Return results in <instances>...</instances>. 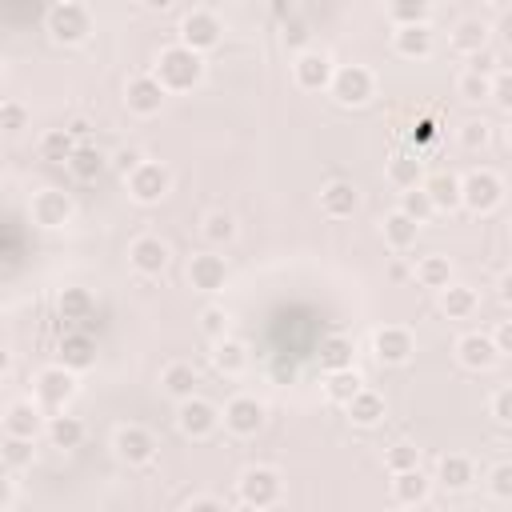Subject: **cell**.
<instances>
[{"label":"cell","instance_id":"8fae6325","mask_svg":"<svg viewBox=\"0 0 512 512\" xmlns=\"http://www.w3.org/2000/svg\"><path fill=\"white\" fill-rule=\"evenodd\" d=\"M332 72H336V60L324 48H300L292 56V84L300 92H328Z\"/></svg>","mask_w":512,"mask_h":512},{"label":"cell","instance_id":"6125c7cd","mask_svg":"<svg viewBox=\"0 0 512 512\" xmlns=\"http://www.w3.org/2000/svg\"><path fill=\"white\" fill-rule=\"evenodd\" d=\"M480 4H488V8H500V4H504V0H480Z\"/></svg>","mask_w":512,"mask_h":512},{"label":"cell","instance_id":"d6a6232c","mask_svg":"<svg viewBox=\"0 0 512 512\" xmlns=\"http://www.w3.org/2000/svg\"><path fill=\"white\" fill-rule=\"evenodd\" d=\"M420 188L428 192L436 212H456L460 208V176L456 172H432V176H424Z\"/></svg>","mask_w":512,"mask_h":512},{"label":"cell","instance_id":"44dd1931","mask_svg":"<svg viewBox=\"0 0 512 512\" xmlns=\"http://www.w3.org/2000/svg\"><path fill=\"white\" fill-rule=\"evenodd\" d=\"M436 48L428 24H392V52L400 60H428Z\"/></svg>","mask_w":512,"mask_h":512},{"label":"cell","instance_id":"30bf717a","mask_svg":"<svg viewBox=\"0 0 512 512\" xmlns=\"http://www.w3.org/2000/svg\"><path fill=\"white\" fill-rule=\"evenodd\" d=\"M372 356L384 364V368H400L416 356V332L408 324H380L372 332Z\"/></svg>","mask_w":512,"mask_h":512},{"label":"cell","instance_id":"ba28073f","mask_svg":"<svg viewBox=\"0 0 512 512\" xmlns=\"http://www.w3.org/2000/svg\"><path fill=\"white\" fill-rule=\"evenodd\" d=\"M264 420H268V408H264V400H256L252 392H236V396H228L224 408H220V424H224L236 440L256 436V432L264 428Z\"/></svg>","mask_w":512,"mask_h":512},{"label":"cell","instance_id":"94428289","mask_svg":"<svg viewBox=\"0 0 512 512\" xmlns=\"http://www.w3.org/2000/svg\"><path fill=\"white\" fill-rule=\"evenodd\" d=\"M144 8H152V12H164V8H172V0H140Z\"/></svg>","mask_w":512,"mask_h":512},{"label":"cell","instance_id":"816d5d0a","mask_svg":"<svg viewBox=\"0 0 512 512\" xmlns=\"http://www.w3.org/2000/svg\"><path fill=\"white\" fill-rule=\"evenodd\" d=\"M488 412H492L496 424H512V388H508V384H500V388L488 396Z\"/></svg>","mask_w":512,"mask_h":512},{"label":"cell","instance_id":"7bdbcfd3","mask_svg":"<svg viewBox=\"0 0 512 512\" xmlns=\"http://www.w3.org/2000/svg\"><path fill=\"white\" fill-rule=\"evenodd\" d=\"M456 140H460L464 152H484V148L492 144V124H488L484 116H472V120H464V124L456 128Z\"/></svg>","mask_w":512,"mask_h":512},{"label":"cell","instance_id":"603a6c76","mask_svg":"<svg viewBox=\"0 0 512 512\" xmlns=\"http://www.w3.org/2000/svg\"><path fill=\"white\" fill-rule=\"evenodd\" d=\"M344 416H348V424H356V428H376L380 420H384V412H388V404H384V396L376 392V388H356L344 404Z\"/></svg>","mask_w":512,"mask_h":512},{"label":"cell","instance_id":"6da1fadb","mask_svg":"<svg viewBox=\"0 0 512 512\" xmlns=\"http://www.w3.org/2000/svg\"><path fill=\"white\" fill-rule=\"evenodd\" d=\"M148 72L160 80V88H164L168 96H180V92H192V88L204 84L208 64H204V52H192L188 44L176 40V44H164V48L156 52V60H152Z\"/></svg>","mask_w":512,"mask_h":512},{"label":"cell","instance_id":"5bb4252c","mask_svg":"<svg viewBox=\"0 0 512 512\" xmlns=\"http://www.w3.org/2000/svg\"><path fill=\"white\" fill-rule=\"evenodd\" d=\"M176 32H180L176 40L188 44L192 52H212V48L220 44V36H224V24H220V16L208 12V8H192V12H184V20H180Z\"/></svg>","mask_w":512,"mask_h":512},{"label":"cell","instance_id":"c3c4849f","mask_svg":"<svg viewBox=\"0 0 512 512\" xmlns=\"http://www.w3.org/2000/svg\"><path fill=\"white\" fill-rule=\"evenodd\" d=\"M196 320H200V332H204L208 340H220V336H228V320H232V316H228L224 304H204Z\"/></svg>","mask_w":512,"mask_h":512},{"label":"cell","instance_id":"7dc6e473","mask_svg":"<svg viewBox=\"0 0 512 512\" xmlns=\"http://www.w3.org/2000/svg\"><path fill=\"white\" fill-rule=\"evenodd\" d=\"M404 216H412L416 224H428L432 216H436V208H432V200H428V192L424 188H408V192H400V204H396Z\"/></svg>","mask_w":512,"mask_h":512},{"label":"cell","instance_id":"d4e9b609","mask_svg":"<svg viewBox=\"0 0 512 512\" xmlns=\"http://www.w3.org/2000/svg\"><path fill=\"white\" fill-rule=\"evenodd\" d=\"M156 384H160V392H164L168 400H188V396L200 388V372H196L192 360H168V364L160 368Z\"/></svg>","mask_w":512,"mask_h":512},{"label":"cell","instance_id":"5b68a950","mask_svg":"<svg viewBox=\"0 0 512 512\" xmlns=\"http://www.w3.org/2000/svg\"><path fill=\"white\" fill-rule=\"evenodd\" d=\"M124 188H128V196H132L136 204L156 208V204L168 200V192H172V172H168V164H160V160H140L136 168L124 172Z\"/></svg>","mask_w":512,"mask_h":512},{"label":"cell","instance_id":"d6986e66","mask_svg":"<svg viewBox=\"0 0 512 512\" xmlns=\"http://www.w3.org/2000/svg\"><path fill=\"white\" fill-rule=\"evenodd\" d=\"M452 352H456V364L468 368V372H488V368L500 364V352H496L488 332H460Z\"/></svg>","mask_w":512,"mask_h":512},{"label":"cell","instance_id":"9f6ffc18","mask_svg":"<svg viewBox=\"0 0 512 512\" xmlns=\"http://www.w3.org/2000/svg\"><path fill=\"white\" fill-rule=\"evenodd\" d=\"M140 160H144V152H140V148H120V152H116V168H120V172L136 168Z\"/></svg>","mask_w":512,"mask_h":512},{"label":"cell","instance_id":"9c48e42d","mask_svg":"<svg viewBox=\"0 0 512 512\" xmlns=\"http://www.w3.org/2000/svg\"><path fill=\"white\" fill-rule=\"evenodd\" d=\"M168 264H172V248H168L164 236H156V232L132 236V244H128V268H132L136 276L156 280V276L168 272Z\"/></svg>","mask_w":512,"mask_h":512},{"label":"cell","instance_id":"8992f818","mask_svg":"<svg viewBox=\"0 0 512 512\" xmlns=\"http://www.w3.org/2000/svg\"><path fill=\"white\" fill-rule=\"evenodd\" d=\"M328 96L340 108H360L376 96V72L364 64H336V72L328 80Z\"/></svg>","mask_w":512,"mask_h":512},{"label":"cell","instance_id":"11a10c76","mask_svg":"<svg viewBox=\"0 0 512 512\" xmlns=\"http://www.w3.org/2000/svg\"><path fill=\"white\" fill-rule=\"evenodd\" d=\"M488 336H492V344H496V352H500V356H504V352H512V320H500Z\"/></svg>","mask_w":512,"mask_h":512},{"label":"cell","instance_id":"74e56055","mask_svg":"<svg viewBox=\"0 0 512 512\" xmlns=\"http://www.w3.org/2000/svg\"><path fill=\"white\" fill-rule=\"evenodd\" d=\"M56 308H60V320H68V324H80V320H92V312H96V296H92L88 288L72 284V288H60V296H56Z\"/></svg>","mask_w":512,"mask_h":512},{"label":"cell","instance_id":"f5cc1de1","mask_svg":"<svg viewBox=\"0 0 512 512\" xmlns=\"http://www.w3.org/2000/svg\"><path fill=\"white\" fill-rule=\"evenodd\" d=\"M488 100H492L500 112H508V108H512V80H508V72L492 76V92H488Z\"/></svg>","mask_w":512,"mask_h":512},{"label":"cell","instance_id":"1f68e13d","mask_svg":"<svg viewBox=\"0 0 512 512\" xmlns=\"http://www.w3.org/2000/svg\"><path fill=\"white\" fill-rule=\"evenodd\" d=\"M60 364L72 368V372L92 368V364H96V340H92L88 332H80V328L64 332V336H60Z\"/></svg>","mask_w":512,"mask_h":512},{"label":"cell","instance_id":"4fadbf2b","mask_svg":"<svg viewBox=\"0 0 512 512\" xmlns=\"http://www.w3.org/2000/svg\"><path fill=\"white\" fill-rule=\"evenodd\" d=\"M112 448H116V456H120L128 468H148V464L156 460V452H160L152 428H144V424H120V428L112 432Z\"/></svg>","mask_w":512,"mask_h":512},{"label":"cell","instance_id":"d590c367","mask_svg":"<svg viewBox=\"0 0 512 512\" xmlns=\"http://www.w3.org/2000/svg\"><path fill=\"white\" fill-rule=\"evenodd\" d=\"M200 236H204V244H208V248H228V244L240 236V224H236V216H232V212L212 208V212L200 220Z\"/></svg>","mask_w":512,"mask_h":512},{"label":"cell","instance_id":"ab89813d","mask_svg":"<svg viewBox=\"0 0 512 512\" xmlns=\"http://www.w3.org/2000/svg\"><path fill=\"white\" fill-rule=\"evenodd\" d=\"M0 460L8 472H28L36 464V440H20V436H4L0 444Z\"/></svg>","mask_w":512,"mask_h":512},{"label":"cell","instance_id":"8d00e7d4","mask_svg":"<svg viewBox=\"0 0 512 512\" xmlns=\"http://www.w3.org/2000/svg\"><path fill=\"white\" fill-rule=\"evenodd\" d=\"M412 280H416L420 288L440 292V288L452 280V260H448L444 252H428V256H420V260L412 264Z\"/></svg>","mask_w":512,"mask_h":512},{"label":"cell","instance_id":"f35d334b","mask_svg":"<svg viewBox=\"0 0 512 512\" xmlns=\"http://www.w3.org/2000/svg\"><path fill=\"white\" fill-rule=\"evenodd\" d=\"M76 144H80V140H76L68 128H44L40 140H36V156L48 160V164H64Z\"/></svg>","mask_w":512,"mask_h":512},{"label":"cell","instance_id":"52a82bcc","mask_svg":"<svg viewBox=\"0 0 512 512\" xmlns=\"http://www.w3.org/2000/svg\"><path fill=\"white\" fill-rule=\"evenodd\" d=\"M72 396H76V372H72V368H64V364H48V368L36 372V380H32V400H36L44 412H60V408H68Z\"/></svg>","mask_w":512,"mask_h":512},{"label":"cell","instance_id":"f1b7e54d","mask_svg":"<svg viewBox=\"0 0 512 512\" xmlns=\"http://www.w3.org/2000/svg\"><path fill=\"white\" fill-rule=\"evenodd\" d=\"M380 240H384V248H392V252H412L416 240H420V224H416L412 216H404L400 208H392V212L380 220Z\"/></svg>","mask_w":512,"mask_h":512},{"label":"cell","instance_id":"e7e4bbea","mask_svg":"<svg viewBox=\"0 0 512 512\" xmlns=\"http://www.w3.org/2000/svg\"><path fill=\"white\" fill-rule=\"evenodd\" d=\"M52 4H64V0H52Z\"/></svg>","mask_w":512,"mask_h":512},{"label":"cell","instance_id":"91938a15","mask_svg":"<svg viewBox=\"0 0 512 512\" xmlns=\"http://www.w3.org/2000/svg\"><path fill=\"white\" fill-rule=\"evenodd\" d=\"M64 128H68V132H72V136H76V140H80V136H84V132H88V120H80V116H76V120H68V124H64Z\"/></svg>","mask_w":512,"mask_h":512},{"label":"cell","instance_id":"484cf974","mask_svg":"<svg viewBox=\"0 0 512 512\" xmlns=\"http://www.w3.org/2000/svg\"><path fill=\"white\" fill-rule=\"evenodd\" d=\"M436 300H440V312H444L448 320H472V316L480 312V292H476L472 284H460V280H448V284L436 292Z\"/></svg>","mask_w":512,"mask_h":512},{"label":"cell","instance_id":"ffe728a7","mask_svg":"<svg viewBox=\"0 0 512 512\" xmlns=\"http://www.w3.org/2000/svg\"><path fill=\"white\" fill-rule=\"evenodd\" d=\"M388 492H392V504H400V508H420V504L432 500V476H428L420 464H416V468H400V472H392Z\"/></svg>","mask_w":512,"mask_h":512},{"label":"cell","instance_id":"3957f363","mask_svg":"<svg viewBox=\"0 0 512 512\" xmlns=\"http://www.w3.org/2000/svg\"><path fill=\"white\" fill-rule=\"evenodd\" d=\"M44 28H48V36H52L56 44L76 48V44H84V40L92 36V12H88L84 0H64V4H52V8H48Z\"/></svg>","mask_w":512,"mask_h":512},{"label":"cell","instance_id":"e575fe53","mask_svg":"<svg viewBox=\"0 0 512 512\" xmlns=\"http://www.w3.org/2000/svg\"><path fill=\"white\" fill-rule=\"evenodd\" d=\"M64 168H68L80 184H92V180L108 168V156H104L96 144H76V148H72V156L64 160Z\"/></svg>","mask_w":512,"mask_h":512},{"label":"cell","instance_id":"f546056e","mask_svg":"<svg viewBox=\"0 0 512 512\" xmlns=\"http://www.w3.org/2000/svg\"><path fill=\"white\" fill-rule=\"evenodd\" d=\"M448 44H452V52H456V56H476L480 48H488V44H492V24H488V20H480V16H468V20H460V24L452 28Z\"/></svg>","mask_w":512,"mask_h":512},{"label":"cell","instance_id":"60d3db41","mask_svg":"<svg viewBox=\"0 0 512 512\" xmlns=\"http://www.w3.org/2000/svg\"><path fill=\"white\" fill-rule=\"evenodd\" d=\"M364 380H360V372H356V364L352 368H336V372H324V396L332 400V404H344L356 388H360Z\"/></svg>","mask_w":512,"mask_h":512},{"label":"cell","instance_id":"f907efd6","mask_svg":"<svg viewBox=\"0 0 512 512\" xmlns=\"http://www.w3.org/2000/svg\"><path fill=\"white\" fill-rule=\"evenodd\" d=\"M420 464V448L416 444H392L384 452V468L388 472H400V468H416Z\"/></svg>","mask_w":512,"mask_h":512},{"label":"cell","instance_id":"277c9868","mask_svg":"<svg viewBox=\"0 0 512 512\" xmlns=\"http://www.w3.org/2000/svg\"><path fill=\"white\" fill-rule=\"evenodd\" d=\"M504 204V180L492 168H472L460 176V208L472 216H492Z\"/></svg>","mask_w":512,"mask_h":512},{"label":"cell","instance_id":"9a60e30c","mask_svg":"<svg viewBox=\"0 0 512 512\" xmlns=\"http://www.w3.org/2000/svg\"><path fill=\"white\" fill-rule=\"evenodd\" d=\"M164 100H168V92L160 88V80H156L152 72H136V76H128V84H124V108H128L132 116L152 120V116H160Z\"/></svg>","mask_w":512,"mask_h":512},{"label":"cell","instance_id":"681fc988","mask_svg":"<svg viewBox=\"0 0 512 512\" xmlns=\"http://www.w3.org/2000/svg\"><path fill=\"white\" fill-rule=\"evenodd\" d=\"M472 64V72H480V76H500V72H508V56L504 52H492V48H480L476 56H468Z\"/></svg>","mask_w":512,"mask_h":512},{"label":"cell","instance_id":"83f0119b","mask_svg":"<svg viewBox=\"0 0 512 512\" xmlns=\"http://www.w3.org/2000/svg\"><path fill=\"white\" fill-rule=\"evenodd\" d=\"M208 360H212V368L224 376V380H236V376H244L248 372V348L236 340V336H220V340H212V352H208Z\"/></svg>","mask_w":512,"mask_h":512},{"label":"cell","instance_id":"7c38bea8","mask_svg":"<svg viewBox=\"0 0 512 512\" xmlns=\"http://www.w3.org/2000/svg\"><path fill=\"white\" fill-rule=\"evenodd\" d=\"M176 428L188 440H208L220 428V408L192 392L188 400H176Z\"/></svg>","mask_w":512,"mask_h":512},{"label":"cell","instance_id":"7402d4cb","mask_svg":"<svg viewBox=\"0 0 512 512\" xmlns=\"http://www.w3.org/2000/svg\"><path fill=\"white\" fill-rule=\"evenodd\" d=\"M316 204H320V216H328V220H348V216L360 208V192H356L352 180H328V184L320 188Z\"/></svg>","mask_w":512,"mask_h":512},{"label":"cell","instance_id":"cb8c5ba5","mask_svg":"<svg viewBox=\"0 0 512 512\" xmlns=\"http://www.w3.org/2000/svg\"><path fill=\"white\" fill-rule=\"evenodd\" d=\"M432 484H440L444 492H464V488H472V484H476V464H472V456H464V452H444V456L436 460Z\"/></svg>","mask_w":512,"mask_h":512},{"label":"cell","instance_id":"7a4b0ae2","mask_svg":"<svg viewBox=\"0 0 512 512\" xmlns=\"http://www.w3.org/2000/svg\"><path fill=\"white\" fill-rule=\"evenodd\" d=\"M284 500V480L272 464H248L236 476V504L244 508H276Z\"/></svg>","mask_w":512,"mask_h":512},{"label":"cell","instance_id":"ee69618b","mask_svg":"<svg viewBox=\"0 0 512 512\" xmlns=\"http://www.w3.org/2000/svg\"><path fill=\"white\" fill-rule=\"evenodd\" d=\"M488 92H492V76H480V72H472V68H464V72L456 76V96H460L464 104H484Z\"/></svg>","mask_w":512,"mask_h":512},{"label":"cell","instance_id":"be15d7a7","mask_svg":"<svg viewBox=\"0 0 512 512\" xmlns=\"http://www.w3.org/2000/svg\"><path fill=\"white\" fill-rule=\"evenodd\" d=\"M4 76H8V72H4V64H0V88H4Z\"/></svg>","mask_w":512,"mask_h":512},{"label":"cell","instance_id":"ac0fdd59","mask_svg":"<svg viewBox=\"0 0 512 512\" xmlns=\"http://www.w3.org/2000/svg\"><path fill=\"white\" fill-rule=\"evenodd\" d=\"M184 276H188V284H192L196 292H208V296H216V292L228 284V260H224L216 248L192 252V260H188Z\"/></svg>","mask_w":512,"mask_h":512},{"label":"cell","instance_id":"bcb514c9","mask_svg":"<svg viewBox=\"0 0 512 512\" xmlns=\"http://www.w3.org/2000/svg\"><path fill=\"white\" fill-rule=\"evenodd\" d=\"M484 488L496 504H508L512 500V464L508 460H496L488 472H484Z\"/></svg>","mask_w":512,"mask_h":512},{"label":"cell","instance_id":"4dcf8cb0","mask_svg":"<svg viewBox=\"0 0 512 512\" xmlns=\"http://www.w3.org/2000/svg\"><path fill=\"white\" fill-rule=\"evenodd\" d=\"M384 180H388L396 192L420 188V184H424V160H420V152H396V156L384 164Z\"/></svg>","mask_w":512,"mask_h":512},{"label":"cell","instance_id":"4316f807","mask_svg":"<svg viewBox=\"0 0 512 512\" xmlns=\"http://www.w3.org/2000/svg\"><path fill=\"white\" fill-rule=\"evenodd\" d=\"M44 436H48V444H52V448L72 452V448H80V444H84L88 424H84L80 416H68V412L60 408V412H48V420H44Z\"/></svg>","mask_w":512,"mask_h":512},{"label":"cell","instance_id":"db71d44e","mask_svg":"<svg viewBox=\"0 0 512 512\" xmlns=\"http://www.w3.org/2000/svg\"><path fill=\"white\" fill-rule=\"evenodd\" d=\"M180 508H188V512H200V508H212V512H224V496H212V492H196V496H188Z\"/></svg>","mask_w":512,"mask_h":512},{"label":"cell","instance_id":"e0dca14e","mask_svg":"<svg viewBox=\"0 0 512 512\" xmlns=\"http://www.w3.org/2000/svg\"><path fill=\"white\" fill-rule=\"evenodd\" d=\"M28 216H32V224H40V228H64V224L76 216V204H72V196L60 192V188H40V192H32V200H28Z\"/></svg>","mask_w":512,"mask_h":512},{"label":"cell","instance_id":"f6af8a7d","mask_svg":"<svg viewBox=\"0 0 512 512\" xmlns=\"http://www.w3.org/2000/svg\"><path fill=\"white\" fill-rule=\"evenodd\" d=\"M32 128V108L24 100H0V132L20 136Z\"/></svg>","mask_w":512,"mask_h":512},{"label":"cell","instance_id":"836d02e7","mask_svg":"<svg viewBox=\"0 0 512 512\" xmlns=\"http://www.w3.org/2000/svg\"><path fill=\"white\" fill-rule=\"evenodd\" d=\"M316 360H320V368H324V372L352 368V364H356V340H352V336H344V332H328V336L320 340Z\"/></svg>","mask_w":512,"mask_h":512},{"label":"cell","instance_id":"680465c9","mask_svg":"<svg viewBox=\"0 0 512 512\" xmlns=\"http://www.w3.org/2000/svg\"><path fill=\"white\" fill-rule=\"evenodd\" d=\"M12 376V352H8V344H0V380H8Z\"/></svg>","mask_w":512,"mask_h":512},{"label":"cell","instance_id":"6f0895ef","mask_svg":"<svg viewBox=\"0 0 512 512\" xmlns=\"http://www.w3.org/2000/svg\"><path fill=\"white\" fill-rule=\"evenodd\" d=\"M12 504H16V484L0 480V508H12Z\"/></svg>","mask_w":512,"mask_h":512},{"label":"cell","instance_id":"2e32d148","mask_svg":"<svg viewBox=\"0 0 512 512\" xmlns=\"http://www.w3.org/2000/svg\"><path fill=\"white\" fill-rule=\"evenodd\" d=\"M44 420H48V412H44V408H40L32 396H20V400H12V404L4 408L0 428H4V436L40 440V436H44Z\"/></svg>","mask_w":512,"mask_h":512},{"label":"cell","instance_id":"b9f144b4","mask_svg":"<svg viewBox=\"0 0 512 512\" xmlns=\"http://www.w3.org/2000/svg\"><path fill=\"white\" fill-rule=\"evenodd\" d=\"M384 12L392 24H428L432 0H384Z\"/></svg>","mask_w":512,"mask_h":512}]
</instances>
